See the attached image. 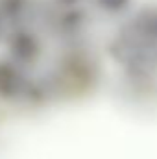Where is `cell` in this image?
<instances>
[{"instance_id":"6da1fadb","label":"cell","mask_w":157,"mask_h":159,"mask_svg":"<svg viewBox=\"0 0 157 159\" xmlns=\"http://www.w3.org/2000/svg\"><path fill=\"white\" fill-rule=\"evenodd\" d=\"M111 52L124 67L135 72H152L157 69V43L131 24L115 37Z\"/></svg>"},{"instance_id":"7a4b0ae2","label":"cell","mask_w":157,"mask_h":159,"mask_svg":"<svg viewBox=\"0 0 157 159\" xmlns=\"http://www.w3.org/2000/svg\"><path fill=\"white\" fill-rule=\"evenodd\" d=\"M131 26L141 30L144 35L157 43V6H148L139 11V15L133 19Z\"/></svg>"},{"instance_id":"3957f363","label":"cell","mask_w":157,"mask_h":159,"mask_svg":"<svg viewBox=\"0 0 157 159\" xmlns=\"http://www.w3.org/2000/svg\"><path fill=\"white\" fill-rule=\"evenodd\" d=\"M11 48L15 50V54L19 56H24V54H35L37 52V41L32 34L28 32H19L13 35V41H11Z\"/></svg>"},{"instance_id":"277c9868","label":"cell","mask_w":157,"mask_h":159,"mask_svg":"<svg viewBox=\"0 0 157 159\" xmlns=\"http://www.w3.org/2000/svg\"><path fill=\"white\" fill-rule=\"evenodd\" d=\"M96 4L107 13H122L129 7L131 0H96Z\"/></svg>"},{"instance_id":"5b68a950","label":"cell","mask_w":157,"mask_h":159,"mask_svg":"<svg viewBox=\"0 0 157 159\" xmlns=\"http://www.w3.org/2000/svg\"><path fill=\"white\" fill-rule=\"evenodd\" d=\"M59 4H63V6H74L78 0H57Z\"/></svg>"},{"instance_id":"8992f818","label":"cell","mask_w":157,"mask_h":159,"mask_svg":"<svg viewBox=\"0 0 157 159\" xmlns=\"http://www.w3.org/2000/svg\"><path fill=\"white\" fill-rule=\"evenodd\" d=\"M0 28H2V17H0Z\"/></svg>"}]
</instances>
